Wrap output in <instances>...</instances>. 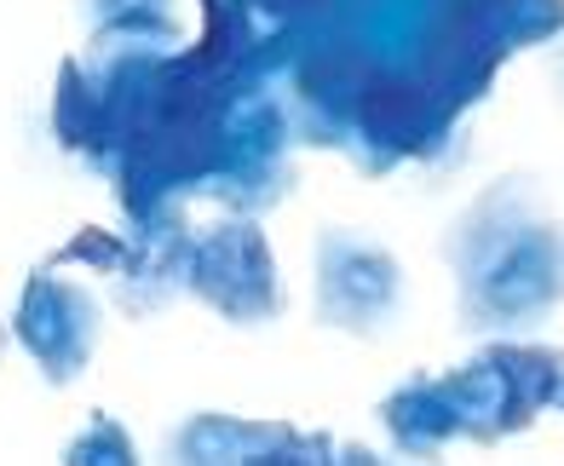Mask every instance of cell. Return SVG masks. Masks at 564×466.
<instances>
[{"mask_svg": "<svg viewBox=\"0 0 564 466\" xmlns=\"http://www.w3.org/2000/svg\"><path fill=\"white\" fill-rule=\"evenodd\" d=\"M444 259L467 334H512L564 300V230L535 207L530 178H501L449 225Z\"/></svg>", "mask_w": 564, "mask_h": 466, "instance_id": "obj_1", "label": "cell"}, {"mask_svg": "<svg viewBox=\"0 0 564 466\" xmlns=\"http://www.w3.org/2000/svg\"><path fill=\"white\" fill-rule=\"evenodd\" d=\"M449 403L455 426L467 444H501L524 432L547 403L564 392V351L558 346H524V340H496L484 346L467 369H449Z\"/></svg>", "mask_w": 564, "mask_h": 466, "instance_id": "obj_2", "label": "cell"}, {"mask_svg": "<svg viewBox=\"0 0 564 466\" xmlns=\"http://www.w3.org/2000/svg\"><path fill=\"white\" fill-rule=\"evenodd\" d=\"M294 185V121L276 93H248L230 104L219 162L202 196L219 202L230 219H260Z\"/></svg>", "mask_w": 564, "mask_h": 466, "instance_id": "obj_3", "label": "cell"}, {"mask_svg": "<svg viewBox=\"0 0 564 466\" xmlns=\"http://www.w3.org/2000/svg\"><path fill=\"white\" fill-rule=\"evenodd\" d=\"M185 289L214 311V317L237 323V328H260L276 323L289 289H282V271L271 259V242L253 219H219L208 230H196L191 248V282Z\"/></svg>", "mask_w": 564, "mask_h": 466, "instance_id": "obj_4", "label": "cell"}, {"mask_svg": "<svg viewBox=\"0 0 564 466\" xmlns=\"http://www.w3.org/2000/svg\"><path fill=\"white\" fill-rule=\"evenodd\" d=\"M317 323L340 334H387L403 305V265L357 230H323L317 237Z\"/></svg>", "mask_w": 564, "mask_h": 466, "instance_id": "obj_5", "label": "cell"}, {"mask_svg": "<svg viewBox=\"0 0 564 466\" xmlns=\"http://www.w3.org/2000/svg\"><path fill=\"white\" fill-rule=\"evenodd\" d=\"M12 334H18V346L35 357V369L46 380L69 386L93 362V351H98L105 305H98L93 289H82V282H64L58 265H35L30 282H23Z\"/></svg>", "mask_w": 564, "mask_h": 466, "instance_id": "obj_6", "label": "cell"}, {"mask_svg": "<svg viewBox=\"0 0 564 466\" xmlns=\"http://www.w3.org/2000/svg\"><path fill=\"white\" fill-rule=\"evenodd\" d=\"M335 437L248 414H191L167 432L162 466H335Z\"/></svg>", "mask_w": 564, "mask_h": 466, "instance_id": "obj_7", "label": "cell"}, {"mask_svg": "<svg viewBox=\"0 0 564 466\" xmlns=\"http://www.w3.org/2000/svg\"><path fill=\"white\" fill-rule=\"evenodd\" d=\"M133 230L116 237V265H110V289L116 305L127 317H156L167 311L191 282V248H196V230L185 219V207L167 202L156 214H139L127 219Z\"/></svg>", "mask_w": 564, "mask_h": 466, "instance_id": "obj_8", "label": "cell"}, {"mask_svg": "<svg viewBox=\"0 0 564 466\" xmlns=\"http://www.w3.org/2000/svg\"><path fill=\"white\" fill-rule=\"evenodd\" d=\"M380 421H387V432H392V444H398L403 460H438L455 437H460L444 375L403 380L398 392L380 398Z\"/></svg>", "mask_w": 564, "mask_h": 466, "instance_id": "obj_9", "label": "cell"}, {"mask_svg": "<svg viewBox=\"0 0 564 466\" xmlns=\"http://www.w3.org/2000/svg\"><path fill=\"white\" fill-rule=\"evenodd\" d=\"M82 30L87 52H178L173 0H82Z\"/></svg>", "mask_w": 564, "mask_h": 466, "instance_id": "obj_10", "label": "cell"}, {"mask_svg": "<svg viewBox=\"0 0 564 466\" xmlns=\"http://www.w3.org/2000/svg\"><path fill=\"white\" fill-rule=\"evenodd\" d=\"M53 139L87 162L98 173V155H105V127H98V93L87 82L82 58H64L58 64V93H53Z\"/></svg>", "mask_w": 564, "mask_h": 466, "instance_id": "obj_11", "label": "cell"}, {"mask_svg": "<svg viewBox=\"0 0 564 466\" xmlns=\"http://www.w3.org/2000/svg\"><path fill=\"white\" fill-rule=\"evenodd\" d=\"M64 466H139V449L110 414H87V426L64 444Z\"/></svg>", "mask_w": 564, "mask_h": 466, "instance_id": "obj_12", "label": "cell"}, {"mask_svg": "<svg viewBox=\"0 0 564 466\" xmlns=\"http://www.w3.org/2000/svg\"><path fill=\"white\" fill-rule=\"evenodd\" d=\"M248 7L260 12L265 23H276V30L305 35V23H323V12L335 7V0H248Z\"/></svg>", "mask_w": 564, "mask_h": 466, "instance_id": "obj_13", "label": "cell"}, {"mask_svg": "<svg viewBox=\"0 0 564 466\" xmlns=\"http://www.w3.org/2000/svg\"><path fill=\"white\" fill-rule=\"evenodd\" d=\"M335 466H392V460L375 455V449H364V444H340V449H335Z\"/></svg>", "mask_w": 564, "mask_h": 466, "instance_id": "obj_14", "label": "cell"}, {"mask_svg": "<svg viewBox=\"0 0 564 466\" xmlns=\"http://www.w3.org/2000/svg\"><path fill=\"white\" fill-rule=\"evenodd\" d=\"M0 357H7V328H0Z\"/></svg>", "mask_w": 564, "mask_h": 466, "instance_id": "obj_15", "label": "cell"}, {"mask_svg": "<svg viewBox=\"0 0 564 466\" xmlns=\"http://www.w3.org/2000/svg\"><path fill=\"white\" fill-rule=\"evenodd\" d=\"M558 409H564V392H558Z\"/></svg>", "mask_w": 564, "mask_h": 466, "instance_id": "obj_16", "label": "cell"}]
</instances>
